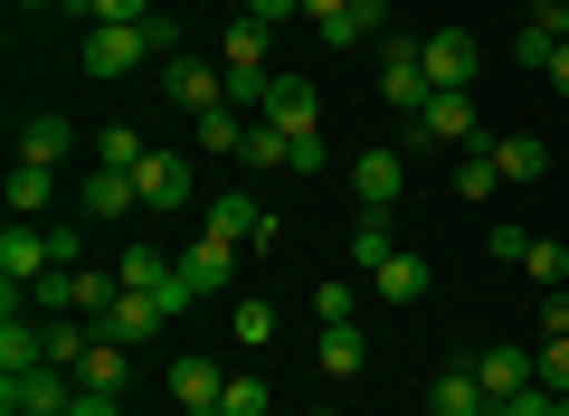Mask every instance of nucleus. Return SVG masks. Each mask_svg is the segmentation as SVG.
Returning <instances> with one entry per match:
<instances>
[{
  "label": "nucleus",
  "mask_w": 569,
  "mask_h": 416,
  "mask_svg": "<svg viewBox=\"0 0 569 416\" xmlns=\"http://www.w3.org/2000/svg\"><path fill=\"white\" fill-rule=\"evenodd\" d=\"M142 58H181V20H171V10H152V20H96L86 77H133Z\"/></svg>",
  "instance_id": "nucleus-1"
},
{
  "label": "nucleus",
  "mask_w": 569,
  "mask_h": 416,
  "mask_svg": "<svg viewBox=\"0 0 569 416\" xmlns=\"http://www.w3.org/2000/svg\"><path fill=\"white\" fill-rule=\"evenodd\" d=\"M200 237H228V246H276V209H257L247 190H228V199H200Z\"/></svg>",
  "instance_id": "nucleus-2"
},
{
  "label": "nucleus",
  "mask_w": 569,
  "mask_h": 416,
  "mask_svg": "<svg viewBox=\"0 0 569 416\" xmlns=\"http://www.w3.org/2000/svg\"><path fill=\"white\" fill-rule=\"evenodd\" d=\"M418 67H427L437 95H475V39H466V29H427V39H418Z\"/></svg>",
  "instance_id": "nucleus-3"
},
{
  "label": "nucleus",
  "mask_w": 569,
  "mask_h": 416,
  "mask_svg": "<svg viewBox=\"0 0 569 416\" xmlns=\"http://www.w3.org/2000/svg\"><path fill=\"white\" fill-rule=\"evenodd\" d=\"M133 190H142V209H190V199H200V180H190L181 152H162V142H152V152L133 161Z\"/></svg>",
  "instance_id": "nucleus-4"
},
{
  "label": "nucleus",
  "mask_w": 569,
  "mask_h": 416,
  "mask_svg": "<svg viewBox=\"0 0 569 416\" xmlns=\"http://www.w3.org/2000/svg\"><path fill=\"white\" fill-rule=\"evenodd\" d=\"M162 95L181 104V114H209V104H228V67H209V58H171V67H162Z\"/></svg>",
  "instance_id": "nucleus-5"
},
{
  "label": "nucleus",
  "mask_w": 569,
  "mask_h": 416,
  "mask_svg": "<svg viewBox=\"0 0 569 416\" xmlns=\"http://www.w3.org/2000/svg\"><path fill=\"white\" fill-rule=\"evenodd\" d=\"M48 265H58V256H48V227H29V219L0 227V284H39Z\"/></svg>",
  "instance_id": "nucleus-6"
},
{
  "label": "nucleus",
  "mask_w": 569,
  "mask_h": 416,
  "mask_svg": "<svg viewBox=\"0 0 569 416\" xmlns=\"http://www.w3.org/2000/svg\"><path fill=\"white\" fill-rule=\"evenodd\" d=\"M162 303H152V294H114V303H104V313H96V332L104 341H123V351H142V341H152V332H162Z\"/></svg>",
  "instance_id": "nucleus-7"
},
{
  "label": "nucleus",
  "mask_w": 569,
  "mask_h": 416,
  "mask_svg": "<svg viewBox=\"0 0 569 416\" xmlns=\"http://www.w3.org/2000/svg\"><path fill=\"white\" fill-rule=\"evenodd\" d=\"M408 123H418L408 142H485V133H475V95H427Z\"/></svg>",
  "instance_id": "nucleus-8"
},
{
  "label": "nucleus",
  "mask_w": 569,
  "mask_h": 416,
  "mask_svg": "<svg viewBox=\"0 0 569 416\" xmlns=\"http://www.w3.org/2000/svg\"><path fill=\"white\" fill-rule=\"evenodd\" d=\"M266 123H276V133H313V123H323V95H313L305 77H276L266 85V104H257Z\"/></svg>",
  "instance_id": "nucleus-9"
},
{
  "label": "nucleus",
  "mask_w": 569,
  "mask_h": 416,
  "mask_svg": "<svg viewBox=\"0 0 569 416\" xmlns=\"http://www.w3.org/2000/svg\"><path fill=\"white\" fill-rule=\"evenodd\" d=\"M351 190H361V209H380V219H389L399 190H408V161L399 152H361V161H351Z\"/></svg>",
  "instance_id": "nucleus-10"
},
{
  "label": "nucleus",
  "mask_w": 569,
  "mask_h": 416,
  "mask_svg": "<svg viewBox=\"0 0 569 416\" xmlns=\"http://www.w3.org/2000/svg\"><path fill=\"white\" fill-rule=\"evenodd\" d=\"M380 95L399 104V114H418V104L437 95V85H427V67H418V39H399V48L380 58Z\"/></svg>",
  "instance_id": "nucleus-11"
},
{
  "label": "nucleus",
  "mask_w": 569,
  "mask_h": 416,
  "mask_svg": "<svg viewBox=\"0 0 569 416\" xmlns=\"http://www.w3.org/2000/svg\"><path fill=\"white\" fill-rule=\"evenodd\" d=\"M181 275H190V294H219V284H238V246H228V237H190L181 246Z\"/></svg>",
  "instance_id": "nucleus-12"
},
{
  "label": "nucleus",
  "mask_w": 569,
  "mask_h": 416,
  "mask_svg": "<svg viewBox=\"0 0 569 416\" xmlns=\"http://www.w3.org/2000/svg\"><path fill=\"white\" fill-rule=\"evenodd\" d=\"M123 378H133V351H123V341H104V332H96V351L77 359V388H96V397H123Z\"/></svg>",
  "instance_id": "nucleus-13"
},
{
  "label": "nucleus",
  "mask_w": 569,
  "mask_h": 416,
  "mask_svg": "<svg viewBox=\"0 0 569 416\" xmlns=\"http://www.w3.org/2000/svg\"><path fill=\"white\" fill-rule=\"evenodd\" d=\"M77 209H96V219H133L142 190H133V171H104V161H96V171H86V199H77Z\"/></svg>",
  "instance_id": "nucleus-14"
},
{
  "label": "nucleus",
  "mask_w": 569,
  "mask_h": 416,
  "mask_svg": "<svg viewBox=\"0 0 569 416\" xmlns=\"http://www.w3.org/2000/svg\"><path fill=\"white\" fill-rule=\"evenodd\" d=\"M427 407H437V416H485L493 397H485L475 369H437V378H427Z\"/></svg>",
  "instance_id": "nucleus-15"
},
{
  "label": "nucleus",
  "mask_w": 569,
  "mask_h": 416,
  "mask_svg": "<svg viewBox=\"0 0 569 416\" xmlns=\"http://www.w3.org/2000/svg\"><path fill=\"white\" fill-rule=\"evenodd\" d=\"M67 152H77V123H67V114H29L20 123V161H48V171H58Z\"/></svg>",
  "instance_id": "nucleus-16"
},
{
  "label": "nucleus",
  "mask_w": 569,
  "mask_h": 416,
  "mask_svg": "<svg viewBox=\"0 0 569 416\" xmlns=\"http://www.w3.org/2000/svg\"><path fill=\"white\" fill-rule=\"evenodd\" d=\"M370 294H380V303H389V313H408V303H418V294H427V256H408V246H399V256H389V265H380V275H370Z\"/></svg>",
  "instance_id": "nucleus-17"
},
{
  "label": "nucleus",
  "mask_w": 569,
  "mask_h": 416,
  "mask_svg": "<svg viewBox=\"0 0 569 416\" xmlns=\"http://www.w3.org/2000/svg\"><path fill=\"white\" fill-rule=\"evenodd\" d=\"M475 378H485V397H522V388H541V378H531V351H475Z\"/></svg>",
  "instance_id": "nucleus-18"
},
{
  "label": "nucleus",
  "mask_w": 569,
  "mask_h": 416,
  "mask_svg": "<svg viewBox=\"0 0 569 416\" xmlns=\"http://www.w3.org/2000/svg\"><path fill=\"white\" fill-rule=\"evenodd\" d=\"M512 180H503V161H493V142H475L466 161H456V199H475V209H485V199H503Z\"/></svg>",
  "instance_id": "nucleus-19"
},
{
  "label": "nucleus",
  "mask_w": 569,
  "mask_h": 416,
  "mask_svg": "<svg viewBox=\"0 0 569 416\" xmlns=\"http://www.w3.org/2000/svg\"><path fill=\"white\" fill-rule=\"evenodd\" d=\"M361 369H370L361 322H323V378H361Z\"/></svg>",
  "instance_id": "nucleus-20"
},
{
  "label": "nucleus",
  "mask_w": 569,
  "mask_h": 416,
  "mask_svg": "<svg viewBox=\"0 0 569 416\" xmlns=\"http://www.w3.org/2000/svg\"><path fill=\"white\" fill-rule=\"evenodd\" d=\"M219 388H228L219 359H171V397H181V416L190 407H219Z\"/></svg>",
  "instance_id": "nucleus-21"
},
{
  "label": "nucleus",
  "mask_w": 569,
  "mask_h": 416,
  "mask_svg": "<svg viewBox=\"0 0 569 416\" xmlns=\"http://www.w3.org/2000/svg\"><path fill=\"white\" fill-rule=\"evenodd\" d=\"M380 20H389V0H342V10L323 20V48H361Z\"/></svg>",
  "instance_id": "nucleus-22"
},
{
  "label": "nucleus",
  "mask_w": 569,
  "mask_h": 416,
  "mask_svg": "<svg viewBox=\"0 0 569 416\" xmlns=\"http://www.w3.org/2000/svg\"><path fill=\"white\" fill-rule=\"evenodd\" d=\"M247 123H257V114H238V104H209V114H190V142H200V152H238Z\"/></svg>",
  "instance_id": "nucleus-23"
},
{
  "label": "nucleus",
  "mask_w": 569,
  "mask_h": 416,
  "mask_svg": "<svg viewBox=\"0 0 569 416\" xmlns=\"http://www.w3.org/2000/svg\"><path fill=\"white\" fill-rule=\"evenodd\" d=\"M10 209H58V171H48V161H10Z\"/></svg>",
  "instance_id": "nucleus-24"
},
{
  "label": "nucleus",
  "mask_w": 569,
  "mask_h": 416,
  "mask_svg": "<svg viewBox=\"0 0 569 416\" xmlns=\"http://www.w3.org/2000/svg\"><path fill=\"white\" fill-rule=\"evenodd\" d=\"M284 152H295V133H276V123H247V142H238V161H247V171H284Z\"/></svg>",
  "instance_id": "nucleus-25"
},
{
  "label": "nucleus",
  "mask_w": 569,
  "mask_h": 416,
  "mask_svg": "<svg viewBox=\"0 0 569 416\" xmlns=\"http://www.w3.org/2000/svg\"><path fill=\"white\" fill-rule=\"evenodd\" d=\"M389 256H399V246H389V219H380V209H361V227H351V265H361V275H380Z\"/></svg>",
  "instance_id": "nucleus-26"
},
{
  "label": "nucleus",
  "mask_w": 569,
  "mask_h": 416,
  "mask_svg": "<svg viewBox=\"0 0 569 416\" xmlns=\"http://www.w3.org/2000/svg\"><path fill=\"white\" fill-rule=\"evenodd\" d=\"M493 161H503V180H541V171H550L541 133H503V142H493Z\"/></svg>",
  "instance_id": "nucleus-27"
},
{
  "label": "nucleus",
  "mask_w": 569,
  "mask_h": 416,
  "mask_svg": "<svg viewBox=\"0 0 569 416\" xmlns=\"http://www.w3.org/2000/svg\"><path fill=\"white\" fill-rule=\"evenodd\" d=\"M522 275L541 284V294H560V284H569V237H531V256H522Z\"/></svg>",
  "instance_id": "nucleus-28"
},
{
  "label": "nucleus",
  "mask_w": 569,
  "mask_h": 416,
  "mask_svg": "<svg viewBox=\"0 0 569 416\" xmlns=\"http://www.w3.org/2000/svg\"><path fill=\"white\" fill-rule=\"evenodd\" d=\"M142 152H152V142H142L133 123H96V161H104V171H133Z\"/></svg>",
  "instance_id": "nucleus-29"
},
{
  "label": "nucleus",
  "mask_w": 569,
  "mask_h": 416,
  "mask_svg": "<svg viewBox=\"0 0 569 416\" xmlns=\"http://www.w3.org/2000/svg\"><path fill=\"white\" fill-rule=\"evenodd\" d=\"M531 378H541L550 397H569V332H541V351H531Z\"/></svg>",
  "instance_id": "nucleus-30"
},
{
  "label": "nucleus",
  "mask_w": 569,
  "mask_h": 416,
  "mask_svg": "<svg viewBox=\"0 0 569 416\" xmlns=\"http://www.w3.org/2000/svg\"><path fill=\"white\" fill-rule=\"evenodd\" d=\"M219 416H276V388H266V378H228V388H219Z\"/></svg>",
  "instance_id": "nucleus-31"
},
{
  "label": "nucleus",
  "mask_w": 569,
  "mask_h": 416,
  "mask_svg": "<svg viewBox=\"0 0 569 416\" xmlns=\"http://www.w3.org/2000/svg\"><path fill=\"white\" fill-rule=\"evenodd\" d=\"M228 322H238L247 351H266V341H276V303H257V294H238V313H228Z\"/></svg>",
  "instance_id": "nucleus-32"
},
{
  "label": "nucleus",
  "mask_w": 569,
  "mask_h": 416,
  "mask_svg": "<svg viewBox=\"0 0 569 416\" xmlns=\"http://www.w3.org/2000/svg\"><path fill=\"white\" fill-rule=\"evenodd\" d=\"M485 246H493V256H503V265H522V256H531V227H512V219H493V237H485Z\"/></svg>",
  "instance_id": "nucleus-33"
},
{
  "label": "nucleus",
  "mask_w": 569,
  "mask_h": 416,
  "mask_svg": "<svg viewBox=\"0 0 569 416\" xmlns=\"http://www.w3.org/2000/svg\"><path fill=\"white\" fill-rule=\"evenodd\" d=\"M284 171H295V180H313V171H323V133H295V152H284Z\"/></svg>",
  "instance_id": "nucleus-34"
},
{
  "label": "nucleus",
  "mask_w": 569,
  "mask_h": 416,
  "mask_svg": "<svg viewBox=\"0 0 569 416\" xmlns=\"http://www.w3.org/2000/svg\"><path fill=\"white\" fill-rule=\"evenodd\" d=\"M313 322H351V284H313Z\"/></svg>",
  "instance_id": "nucleus-35"
},
{
  "label": "nucleus",
  "mask_w": 569,
  "mask_h": 416,
  "mask_svg": "<svg viewBox=\"0 0 569 416\" xmlns=\"http://www.w3.org/2000/svg\"><path fill=\"white\" fill-rule=\"evenodd\" d=\"M531 29H550V39H569V0H522Z\"/></svg>",
  "instance_id": "nucleus-36"
},
{
  "label": "nucleus",
  "mask_w": 569,
  "mask_h": 416,
  "mask_svg": "<svg viewBox=\"0 0 569 416\" xmlns=\"http://www.w3.org/2000/svg\"><path fill=\"white\" fill-rule=\"evenodd\" d=\"M67 416H123V397H96V388H77V397H67Z\"/></svg>",
  "instance_id": "nucleus-37"
},
{
  "label": "nucleus",
  "mask_w": 569,
  "mask_h": 416,
  "mask_svg": "<svg viewBox=\"0 0 569 416\" xmlns=\"http://www.w3.org/2000/svg\"><path fill=\"white\" fill-rule=\"evenodd\" d=\"M541 332H569V284H560V294H541Z\"/></svg>",
  "instance_id": "nucleus-38"
},
{
  "label": "nucleus",
  "mask_w": 569,
  "mask_h": 416,
  "mask_svg": "<svg viewBox=\"0 0 569 416\" xmlns=\"http://www.w3.org/2000/svg\"><path fill=\"white\" fill-rule=\"evenodd\" d=\"M96 20H152V0H96Z\"/></svg>",
  "instance_id": "nucleus-39"
},
{
  "label": "nucleus",
  "mask_w": 569,
  "mask_h": 416,
  "mask_svg": "<svg viewBox=\"0 0 569 416\" xmlns=\"http://www.w3.org/2000/svg\"><path fill=\"white\" fill-rule=\"evenodd\" d=\"M541 77H550V95H569V39L550 48V67H541Z\"/></svg>",
  "instance_id": "nucleus-40"
},
{
  "label": "nucleus",
  "mask_w": 569,
  "mask_h": 416,
  "mask_svg": "<svg viewBox=\"0 0 569 416\" xmlns=\"http://www.w3.org/2000/svg\"><path fill=\"white\" fill-rule=\"evenodd\" d=\"M332 10H342V0H305V20H313V29H323V20H332Z\"/></svg>",
  "instance_id": "nucleus-41"
},
{
  "label": "nucleus",
  "mask_w": 569,
  "mask_h": 416,
  "mask_svg": "<svg viewBox=\"0 0 569 416\" xmlns=\"http://www.w3.org/2000/svg\"><path fill=\"white\" fill-rule=\"evenodd\" d=\"M58 10H86V20H96V0H58Z\"/></svg>",
  "instance_id": "nucleus-42"
},
{
  "label": "nucleus",
  "mask_w": 569,
  "mask_h": 416,
  "mask_svg": "<svg viewBox=\"0 0 569 416\" xmlns=\"http://www.w3.org/2000/svg\"><path fill=\"white\" fill-rule=\"evenodd\" d=\"M10 10H58V0H10Z\"/></svg>",
  "instance_id": "nucleus-43"
},
{
  "label": "nucleus",
  "mask_w": 569,
  "mask_h": 416,
  "mask_svg": "<svg viewBox=\"0 0 569 416\" xmlns=\"http://www.w3.org/2000/svg\"><path fill=\"white\" fill-rule=\"evenodd\" d=\"M550 416H569V397H550Z\"/></svg>",
  "instance_id": "nucleus-44"
},
{
  "label": "nucleus",
  "mask_w": 569,
  "mask_h": 416,
  "mask_svg": "<svg viewBox=\"0 0 569 416\" xmlns=\"http://www.w3.org/2000/svg\"><path fill=\"white\" fill-rule=\"evenodd\" d=\"M313 416H332V407H313Z\"/></svg>",
  "instance_id": "nucleus-45"
},
{
  "label": "nucleus",
  "mask_w": 569,
  "mask_h": 416,
  "mask_svg": "<svg viewBox=\"0 0 569 416\" xmlns=\"http://www.w3.org/2000/svg\"><path fill=\"white\" fill-rule=\"evenodd\" d=\"M29 416H48V407H29Z\"/></svg>",
  "instance_id": "nucleus-46"
}]
</instances>
